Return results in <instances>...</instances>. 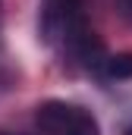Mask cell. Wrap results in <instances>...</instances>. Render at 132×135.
Listing matches in <instances>:
<instances>
[{
	"label": "cell",
	"mask_w": 132,
	"mask_h": 135,
	"mask_svg": "<svg viewBox=\"0 0 132 135\" xmlns=\"http://www.w3.org/2000/svg\"><path fill=\"white\" fill-rule=\"evenodd\" d=\"M126 135H132V126H129V129H126Z\"/></svg>",
	"instance_id": "obj_4"
},
{
	"label": "cell",
	"mask_w": 132,
	"mask_h": 135,
	"mask_svg": "<svg viewBox=\"0 0 132 135\" xmlns=\"http://www.w3.org/2000/svg\"><path fill=\"white\" fill-rule=\"evenodd\" d=\"M35 123L41 135H101L98 119L76 107V104H66V101H47L38 107L35 113Z\"/></svg>",
	"instance_id": "obj_1"
},
{
	"label": "cell",
	"mask_w": 132,
	"mask_h": 135,
	"mask_svg": "<svg viewBox=\"0 0 132 135\" xmlns=\"http://www.w3.org/2000/svg\"><path fill=\"white\" fill-rule=\"evenodd\" d=\"M104 72L110 79H132V54H116L104 60Z\"/></svg>",
	"instance_id": "obj_2"
},
{
	"label": "cell",
	"mask_w": 132,
	"mask_h": 135,
	"mask_svg": "<svg viewBox=\"0 0 132 135\" xmlns=\"http://www.w3.org/2000/svg\"><path fill=\"white\" fill-rule=\"evenodd\" d=\"M120 9H123L126 19H132V0H120Z\"/></svg>",
	"instance_id": "obj_3"
}]
</instances>
